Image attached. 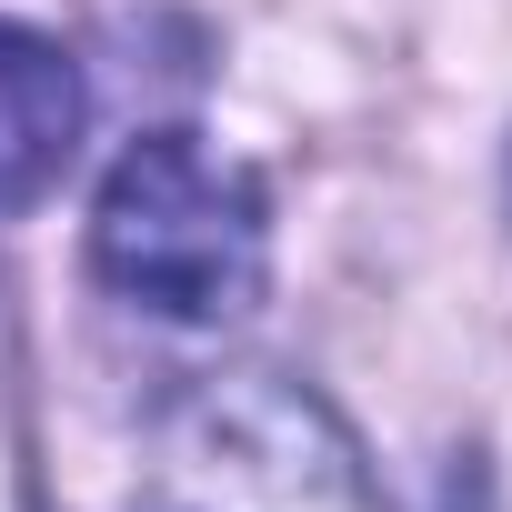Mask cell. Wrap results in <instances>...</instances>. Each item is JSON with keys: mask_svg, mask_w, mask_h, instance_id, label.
<instances>
[{"mask_svg": "<svg viewBox=\"0 0 512 512\" xmlns=\"http://www.w3.org/2000/svg\"><path fill=\"white\" fill-rule=\"evenodd\" d=\"M91 262L121 302H141L161 322H231V312H251L262 262H272L262 181L221 161L201 131H151L101 181Z\"/></svg>", "mask_w": 512, "mask_h": 512, "instance_id": "obj_2", "label": "cell"}, {"mask_svg": "<svg viewBox=\"0 0 512 512\" xmlns=\"http://www.w3.org/2000/svg\"><path fill=\"white\" fill-rule=\"evenodd\" d=\"M121 512H382V482L322 392L221 372L161 412Z\"/></svg>", "mask_w": 512, "mask_h": 512, "instance_id": "obj_1", "label": "cell"}, {"mask_svg": "<svg viewBox=\"0 0 512 512\" xmlns=\"http://www.w3.org/2000/svg\"><path fill=\"white\" fill-rule=\"evenodd\" d=\"M81 61L21 21H0V211L41 201L81 141Z\"/></svg>", "mask_w": 512, "mask_h": 512, "instance_id": "obj_3", "label": "cell"}]
</instances>
